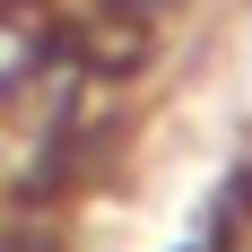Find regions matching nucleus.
Returning a JSON list of instances; mask_svg holds the SVG:
<instances>
[{
	"label": "nucleus",
	"instance_id": "1",
	"mask_svg": "<svg viewBox=\"0 0 252 252\" xmlns=\"http://www.w3.org/2000/svg\"><path fill=\"white\" fill-rule=\"evenodd\" d=\"M70 52L96 78H139V70H148V26H139V18H104V26H87Z\"/></svg>",
	"mask_w": 252,
	"mask_h": 252
}]
</instances>
